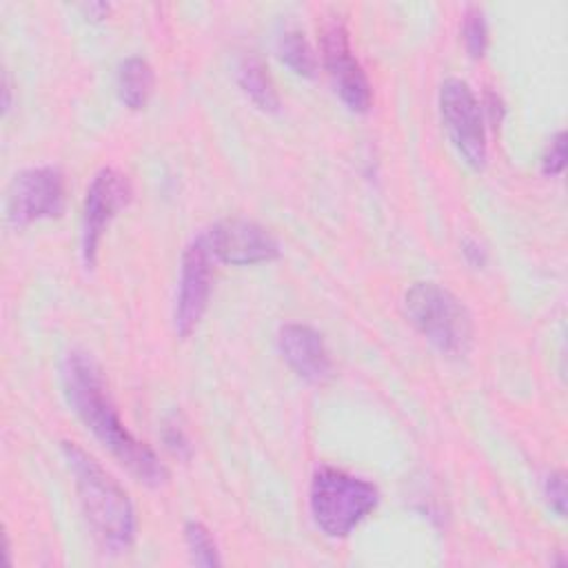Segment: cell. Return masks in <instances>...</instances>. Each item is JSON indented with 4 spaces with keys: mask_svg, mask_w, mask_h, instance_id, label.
<instances>
[{
    "mask_svg": "<svg viewBox=\"0 0 568 568\" xmlns=\"http://www.w3.org/2000/svg\"><path fill=\"white\" fill-rule=\"evenodd\" d=\"M62 393L71 410L91 435L122 464L140 484L160 488L169 481V468L151 446L138 439L120 419L95 359L84 351H71L60 368Z\"/></svg>",
    "mask_w": 568,
    "mask_h": 568,
    "instance_id": "1",
    "label": "cell"
},
{
    "mask_svg": "<svg viewBox=\"0 0 568 568\" xmlns=\"http://www.w3.org/2000/svg\"><path fill=\"white\" fill-rule=\"evenodd\" d=\"M60 450L73 475L78 499L93 539L109 555L126 552L138 535V517L126 490L78 444L62 442Z\"/></svg>",
    "mask_w": 568,
    "mask_h": 568,
    "instance_id": "2",
    "label": "cell"
},
{
    "mask_svg": "<svg viewBox=\"0 0 568 568\" xmlns=\"http://www.w3.org/2000/svg\"><path fill=\"white\" fill-rule=\"evenodd\" d=\"M379 504L373 481L333 466H320L308 488V508L315 526L331 539L348 537Z\"/></svg>",
    "mask_w": 568,
    "mask_h": 568,
    "instance_id": "3",
    "label": "cell"
},
{
    "mask_svg": "<svg viewBox=\"0 0 568 568\" xmlns=\"http://www.w3.org/2000/svg\"><path fill=\"white\" fill-rule=\"evenodd\" d=\"M404 313L439 353L453 357L468 353L475 335L473 317L466 304L446 286L415 282L404 293Z\"/></svg>",
    "mask_w": 568,
    "mask_h": 568,
    "instance_id": "4",
    "label": "cell"
},
{
    "mask_svg": "<svg viewBox=\"0 0 568 568\" xmlns=\"http://www.w3.org/2000/svg\"><path fill=\"white\" fill-rule=\"evenodd\" d=\"M439 115L450 144L459 158L473 169L481 171L488 160L484 109L473 89L459 80L448 78L439 87Z\"/></svg>",
    "mask_w": 568,
    "mask_h": 568,
    "instance_id": "5",
    "label": "cell"
},
{
    "mask_svg": "<svg viewBox=\"0 0 568 568\" xmlns=\"http://www.w3.org/2000/svg\"><path fill=\"white\" fill-rule=\"evenodd\" d=\"M131 197H133V186L122 171L113 166H104L91 178L87 186L84 204H82V226H80V251L87 268L95 266L98 248L104 231L109 229L113 217L131 202Z\"/></svg>",
    "mask_w": 568,
    "mask_h": 568,
    "instance_id": "6",
    "label": "cell"
},
{
    "mask_svg": "<svg viewBox=\"0 0 568 568\" xmlns=\"http://www.w3.org/2000/svg\"><path fill=\"white\" fill-rule=\"evenodd\" d=\"M67 202L64 173L58 166H31L20 171L7 191V220L22 229L40 220L60 217Z\"/></svg>",
    "mask_w": 568,
    "mask_h": 568,
    "instance_id": "7",
    "label": "cell"
},
{
    "mask_svg": "<svg viewBox=\"0 0 568 568\" xmlns=\"http://www.w3.org/2000/svg\"><path fill=\"white\" fill-rule=\"evenodd\" d=\"M202 240L215 262L251 266L280 257V242L262 224L246 217H226L204 229Z\"/></svg>",
    "mask_w": 568,
    "mask_h": 568,
    "instance_id": "8",
    "label": "cell"
},
{
    "mask_svg": "<svg viewBox=\"0 0 568 568\" xmlns=\"http://www.w3.org/2000/svg\"><path fill=\"white\" fill-rule=\"evenodd\" d=\"M322 60L342 104L351 113H368L373 89L351 49L348 31L339 18H331L322 27Z\"/></svg>",
    "mask_w": 568,
    "mask_h": 568,
    "instance_id": "9",
    "label": "cell"
},
{
    "mask_svg": "<svg viewBox=\"0 0 568 568\" xmlns=\"http://www.w3.org/2000/svg\"><path fill=\"white\" fill-rule=\"evenodd\" d=\"M213 262L215 260L211 257L200 233L182 251L180 282L173 306V328L182 339H186L197 328L209 306Z\"/></svg>",
    "mask_w": 568,
    "mask_h": 568,
    "instance_id": "10",
    "label": "cell"
},
{
    "mask_svg": "<svg viewBox=\"0 0 568 568\" xmlns=\"http://www.w3.org/2000/svg\"><path fill=\"white\" fill-rule=\"evenodd\" d=\"M277 348L293 373L306 382L320 384L333 373V362L324 337L308 324H284L277 333Z\"/></svg>",
    "mask_w": 568,
    "mask_h": 568,
    "instance_id": "11",
    "label": "cell"
},
{
    "mask_svg": "<svg viewBox=\"0 0 568 568\" xmlns=\"http://www.w3.org/2000/svg\"><path fill=\"white\" fill-rule=\"evenodd\" d=\"M237 84L244 91V95L266 113L280 111V95L277 89L268 75V69L257 55H244L237 64Z\"/></svg>",
    "mask_w": 568,
    "mask_h": 568,
    "instance_id": "12",
    "label": "cell"
},
{
    "mask_svg": "<svg viewBox=\"0 0 568 568\" xmlns=\"http://www.w3.org/2000/svg\"><path fill=\"white\" fill-rule=\"evenodd\" d=\"M153 69L140 55H129L118 67V95L124 106L131 111H140L146 106L149 95L153 91Z\"/></svg>",
    "mask_w": 568,
    "mask_h": 568,
    "instance_id": "13",
    "label": "cell"
},
{
    "mask_svg": "<svg viewBox=\"0 0 568 568\" xmlns=\"http://www.w3.org/2000/svg\"><path fill=\"white\" fill-rule=\"evenodd\" d=\"M277 55L280 60L300 78H315L317 75V55L306 40L304 31L286 29L277 38Z\"/></svg>",
    "mask_w": 568,
    "mask_h": 568,
    "instance_id": "14",
    "label": "cell"
},
{
    "mask_svg": "<svg viewBox=\"0 0 568 568\" xmlns=\"http://www.w3.org/2000/svg\"><path fill=\"white\" fill-rule=\"evenodd\" d=\"M184 541L195 566H220L222 557L211 530L202 521H186L184 524Z\"/></svg>",
    "mask_w": 568,
    "mask_h": 568,
    "instance_id": "15",
    "label": "cell"
},
{
    "mask_svg": "<svg viewBox=\"0 0 568 568\" xmlns=\"http://www.w3.org/2000/svg\"><path fill=\"white\" fill-rule=\"evenodd\" d=\"M462 36H464V47L473 60L484 58L488 49V22L486 16L479 7H470L464 16L462 24Z\"/></svg>",
    "mask_w": 568,
    "mask_h": 568,
    "instance_id": "16",
    "label": "cell"
},
{
    "mask_svg": "<svg viewBox=\"0 0 568 568\" xmlns=\"http://www.w3.org/2000/svg\"><path fill=\"white\" fill-rule=\"evenodd\" d=\"M564 164H566V133L557 131L541 153V173L555 178L564 171Z\"/></svg>",
    "mask_w": 568,
    "mask_h": 568,
    "instance_id": "17",
    "label": "cell"
},
{
    "mask_svg": "<svg viewBox=\"0 0 568 568\" xmlns=\"http://www.w3.org/2000/svg\"><path fill=\"white\" fill-rule=\"evenodd\" d=\"M162 439H164L166 448H169L173 455H178V457H189V455H191L189 437H186L182 424L178 422V417H169V419L164 422Z\"/></svg>",
    "mask_w": 568,
    "mask_h": 568,
    "instance_id": "18",
    "label": "cell"
},
{
    "mask_svg": "<svg viewBox=\"0 0 568 568\" xmlns=\"http://www.w3.org/2000/svg\"><path fill=\"white\" fill-rule=\"evenodd\" d=\"M544 495H546V501L548 506L559 515L564 517L566 515V475L564 473H550L546 477V484H544Z\"/></svg>",
    "mask_w": 568,
    "mask_h": 568,
    "instance_id": "19",
    "label": "cell"
},
{
    "mask_svg": "<svg viewBox=\"0 0 568 568\" xmlns=\"http://www.w3.org/2000/svg\"><path fill=\"white\" fill-rule=\"evenodd\" d=\"M462 251H464V257L468 260V264H470V266H475V268L484 266V264H486V260H488L486 248H484L477 240H464Z\"/></svg>",
    "mask_w": 568,
    "mask_h": 568,
    "instance_id": "20",
    "label": "cell"
},
{
    "mask_svg": "<svg viewBox=\"0 0 568 568\" xmlns=\"http://www.w3.org/2000/svg\"><path fill=\"white\" fill-rule=\"evenodd\" d=\"M481 109L488 111V118H490V122H493L495 126L501 122V118H504V104H501L499 95L488 93V95H486V104H481Z\"/></svg>",
    "mask_w": 568,
    "mask_h": 568,
    "instance_id": "21",
    "label": "cell"
},
{
    "mask_svg": "<svg viewBox=\"0 0 568 568\" xmlns=\"http://www.w3.org/2000/svg\"><path fill=\"white\" fill-rule=\"evenodd\" d=\"M82 9H84L87 13H91L93 20H100V18H104V16L109 13V4H104V2H89V4H84Z\"/></svg>",
    "mask_w": 568,
    "mask_h": 568,
    "instance_id": "22",
    "label": "cell"
}]
</instances>
